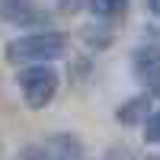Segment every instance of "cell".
<instances>
[{"label":"cell","instance_id":"cell-1","mask_svg":"<svg viewBox=\"0 0 160 160\" xmlns=\"http://www.w3.org/2000/svg\"><path fill=\"white\" fill-rule=\"evenodd\" d=\"M68 51V35L61 32H32L7 42V61L10 64H48L58 61Z\"/></svg>","mask_w":160,"mask_h":160},{"label":"cell","instance_id":"cell-2","mask_svg":"<svg viewBox=\"0 0 160 160\" xmlns=\"http://www.w3.org/2000/svg\"><path fill=\"white\" fill-rule=\"evenodd\" d=\"M16 87L29 109H45L58 93V71L48 64H29L16 74Z\"/></svg>","mask_w":160,"mask_h":160},{"label":"cell","instance_id":"cell-3","mask_svg":"<svg viewBox=\"0 0 160 160\" xmlns=\"http://www.w3.org/2000/svg\"><path fill=\"white\" fill-rule=\"evenodd\" d=\"M0 19L19 29H32V26H45L51 22V13H45L35 0H0Z\"/></svg>","mask_w":160,"mask_h":160},{"label":"cell","instance_id":"cell-4","mask_svg":"<svg viewBox=\"0 0 160 160\" xmlns=\"http://www.w3.org/2000/svg\"><path fill=\"white\" fill-rule=\"evenodd\" d=\"M38 157L42 160H83V144L74 135L61 131V135H51L45 144H38Z\"/></svg>","mask_w":160,"mask_h":160},{"label":"cell","instance_id":"cell-5","mask_svg":"<svg viewBox=\"0 0 160 160\" xmlns=\"http://www.w3.org/2000/svg\"><path fill=\"white\" fill-rule=\"evenodd\" d=\"M151 115V96H135L118 106V122L122 125H138V122H148Z\"/></svg>","mask_w":160,"mask_h":160},{"label":"cell","instance_id":"cell-6","mask_svg":"<svg viewBox=\"0 0 160 160\" xmlns=\"http://www.w3.org/2000/svg\"><path fill=\"white\" fill-rule=\"evenodd\" d=\"M135 68L144 74V80H148L157 68H160V51L154 48V45H144V48H138L135 51Z\"/></svg>","mask_w":160,"mask_h":160},{"label":"cell","instance_id":"cell-7","mask_svg":"<svg viewBox=\"0 0 160 160\" xmlns=\"http://www.w3.org/2000/svg\"><path fill=\"white\" fill-rule=\"evenodd\" d=\"M90 13L93 16H102V19H112V16H122L128 0H90Z\"/></svg>","mask_w":160,"mask_h":160},{"label":"cell","instance_id":"cell-8","mask_svg":"<svg viewBox=\"0 0 160 160\" xmlns=\"http://www.w3.org/2000/svg\"><path fill=\"white\" fill-rule=\"evenodd\" d=\"M144 141L151 144H160V109L148 115V122H144Z\"/></svg>","mask_w":160,"mask_h":160},{"label":"cell","instance_id":"cell-9","mask_svg":"<svg viewBox=\"0 0 160 160\" xmlns=\"http://www.w3.org/2000/svg\"><path fill=\"white\" fill-rule=\"evenodd\" d=\"M87 3H90V0H58L61 13H77V10H83Z\"/></svg>","mask_w":160,"mask_h":160},{"label":"cell","instance_id":"cell-10","mask_svg":"<svg viewBox=\"0 0 160 160\" xmlns=\"http://www.w3.org/2000/svg\"><path fill=\"white\" fill-rule=\"evenodd\" d=\"M148 93L160 99V68H157V71H154V74L148 77Z\"/></svg>","mask_w":160,"mask_h":160},{"label":"cell","instance_id":"cell-11","mask_svg":"<svg viewBox=\"0 0 160 160\" xmlns=\"http://www.w3.org/2000/svg\"><path fill=\"white\" fill-rule=\"evenodd\" d=\"M148 7H151V13H157V16H160V0H148Z\"/></svg>","mask_w":160,"mask_h":160}]
</instances>
